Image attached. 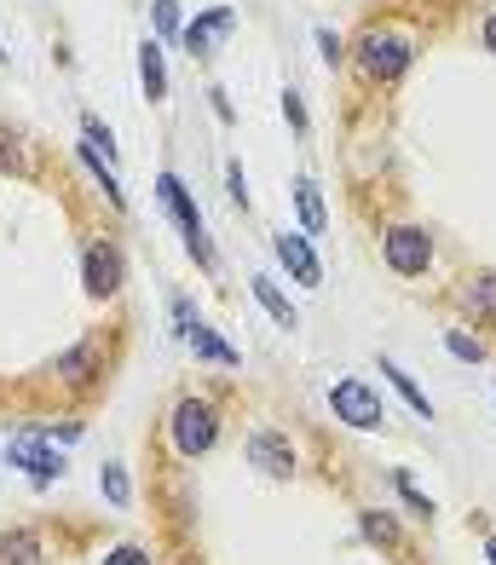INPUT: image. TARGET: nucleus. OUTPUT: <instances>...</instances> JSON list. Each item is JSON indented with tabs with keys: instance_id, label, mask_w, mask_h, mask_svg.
Segmentation results:
<instances>
[{
	"instance_id": "f257e3e1",
	"label": "nucleus",
	"mask_w": 496,
	"mask_h": 565,
	"mask_svg": "<svg viewBox=\"0 0 496 565\" xmlns=\"http://www.w3.org/2000/svg\"><path fill=\"white\" fill-rule=\"evenodd\" d=\"M347 58H352V70H358L370 87H387V82H399V75L415 64V41L399 35V30H381V23H376V30H363V35L352 41Z\"/></svg>"
},
{
	"instance_id": "f03ea898",
	"label": "nucleus",
	"mask_w": 496,
	"mask_h": 565,
	"mask_svg": "<svg viewBox=\"0 0 496 565\" xmlns=\"http://www.w3.org/2000/svg\"><path fill=\"white\" fill-rule=\"evenodd\" d=\"M168 439H173V450L186 461L208 456L220 445V404L214 398H179L173 416H168Z\"/></svg>"
},
{
	"instance_id": "7ed1b4c3",
	"label": "nucleus",
	"mask_w": 496,
	"mask_h": 565,
	"mask_svg": "<svg viewBox=\"0 0 496 565\" xmlns=\"http://www.w3.org/2000/svg\"><path fill=\"white\" fill-rule=\"evenodd\" d=\"M156 196H162L168 220L179 225V237H186L191 260H197V266H214V243H208V231H202V214H197V202H191V191H186V179L162 173V179H156Z\"/></svg>"
},
{
	"instance_id": "20e7f679",
	"label": "nucleus",
	"mask_w": 496,
	"mask_h": 565,
	"mask_svg": "<svg viewBox=\"0 0 496 565\" xmlns=\"http://www.w3.org/2000/svg\"><path fill=\"white\" fill-rule=\"evenodd\" d=\"M173 323H179V341H186V347L202 358V364H220V370H238V364H243L238 347L220 341V335H214V323H208L186 295H173Z\"/></svg>"
},
{
	"instance_id": "39448f33",
	"label": "nucleus",
	"mask_w": 496,
	"mask_h": 565,
	"mask_svg": "<svg viewBox=\"0 0 496 565\" xmlns=\"http://www.w3.org/2000/svg\"><path fill=\"white\" fill-rule=\"evenodd\" d=\"M381 260L399 277H428L433 271V237L422 225H387L381 231Z\"/></svg>"
},
{
	"instance_id": "423d86ee",
	"label": "nucleus",
	"mask_w": 496,
	"mask_h": 565,
	"mask_svg": "<svg viewBox=\"0 0 496 565\" xmlns=\"http://www.w3.org/2000/svg\"><path fill=\"white\" fill-rule=\"evenodd\" d=\"M329 409H335L347 427H358V433H376V427L387 422L370 381H335V387H329Z\"/></svg>"
},
{
	"instance_id": "0eeeda50",
	"label": "nucleus",
	"mask_w": 496,
	"mask_h": 565,
	"mask_svg": "<svg viewBox=\"0 0 496 565\" xmlns=\"http://www.w3.org/2000/svg\"><path fill=\"white\" fill-rule=\"evenodd\" d=\"M243 461H249V468H260L266 479H295V473H300V456H295V445L283 439V433H272V427L249 433Z\"/></svg>"
},
{
	"instance_id": "6e6552de",
	"label": "nucleus",
	"mask_w": 496,
	"mask_h": 565,
	"mask_svg": "<svg viewBox=\"0 0 496 565\" xmlns=\"http://www.w3.org/2000/svg\"><path fill=\"white\" fill-rule=\"evenodd\" d=\"M7 461L12 468H23L35 484H52V479H64V456L52 450V439H41V433H12V445H7Z\"/></svg>"
},
{
	"instance_id": "1a4fd4ad",
	"label": "nucleus",
	"mask_w": 496,
	"mask_h": 565,
	"mask_svg": "<svg viewBox=\"0 0 496 565\" xmlns=\"http://www.w3.org/2000/svg\"><path fill=\"white\" fill-rule=\"evenodd\" d=\"M238 30V12L231 7H208L197 23H186V35H179V46H186L191 58H214V46Z\"/></svg>"
},
{
	"instance_id": "9d476101",
	"label": "nucleus",
	"mask_w": 496,
	"mask_h": 565,
	"mask_svg": "<svg viewBox=\"0 0 496 565\" xmlns=\"http://www.w3.org/2000/svg\"><path fill=\"white\" fill-rule=\"evenodd\" d=\"M82 282H87V295L93 300H110L122 289V254L110 243H87L82 254Z\"/></svg>"
},
{
	"instance_id": "9b49d317",
	"label": "nucleus",
	"mask_w": 496,
	"mask_h": 565,
	"mask_svg": "<svg viewBox=\"0 0 496 565\" xmlns=\"http://www.w3.org/2000/svg\"><path fill=\"white\" fill-rule=\"evenodd\" d=\"M456 306H462V318H467V323L496 329V271L462 277V282H456Z\"/></svg>"
},
{
	"instance_id": "f8f14e48",
	"label": "nucleus",
	"mask_w": 496,
	"mask_h": 565,
	"mask_svg": "<svg viewBox=\"0 0 496 565\" xmlns=\"http://www.w3.org/2000/svg\"><path fill=\"white\" fill-rule=\"evenodd\" d=\"M272 248H277L283 271H295L300 289H318V282H324V266H318V254H312V237H295V231H283V237H272Z\"/></svg>"
},
{
	"instance_id": "ddd939ff",
	"label": "nucleus",
	"mask_w": 496,
	"mask_h": 565,
	"mask_svg": "<svg viewBox=\"0 0 496 565\" xmlns=\"http://www.w3.org/2000/svg\"><path fill=\"white\" fill-rule=\"evenodd\" d=\"M139 87H145V98L150 105H162L168 98V64H162V41H139Z\"/></svg>"
},
{
	"instance_id": "4468645a",
	"label": "nucleus",
	"mask_w": 496,
	"mask_h": 565,
	"mask_svg": "<svg viewBox=\"0 0 496 565\" xmlns=\"http://www.w3.org/2000/svg\"><path fill=\"white\" fill-rule=\"evenodd\" d=\"M358 531H363V543L381 548V554H399V548H404L399 520H393V513H381V508H363V513H358Z\"/></svg>"
},
{
	"instance_id": "2eb2a0df",
	"label": "nucleus",
	"mask_w": 496,
	"mask_h": 565,
	"mask_svg": "<svg viewBox=\"0 0 496 565\" xmlns=\"http://www.w3.org/2000/svg\"><path fill=\"white\" fill-rule=\"evenodd\" d=\"M249 289H254V300H260V306H266V312H272V323H277V329H300V312H295V300L283 295L272 277H249Z\"/></svg>"
},
{
	"instance_id": "dca6fc26",
	"label": "nucleus",
	"mask_w": 496,
	"mask_h": 565,
	"mask_svg": "<svg viewBox=\"0 0 496 565\" xmlns=\"http://www.w3.org/2000/svg\"><path fill=\"white\" fill-rule=\"evenodd\" d=\"M289 191H295V214H300V231H306V237H318V231L329 225V220H324V196H318V185H312V179L300 173Z\"/></svg>"
},
{
	"instance_id": "f3484780",
	"label": "nucleus",
	"mask_w": 496,
	"mask_h": 565,
	"mask_svg": "<svg viewBox=\"0 0 496 565\" xmlns=\"http://www.w3.org/2000/svg\"><path fill=\"white\" fill-rule=\"evenodd\" d=\"M59 375L70 381V387H93V375H98V347H93V341L70 347V352L59 358Z\"/></svg>"
},
{
	"instance_id": "a211bd4d",
	"label": "nucleus",
	"mask_w": 496,
	"mask_h": 565,
	"mask_svg": "<svg viewBox=\"0 0 496 565\" xmlns=\"http://www.w3.org/2000/svg\"><path fill=\"white\" fill-rule=\"evenodd\" d=\"M0 565H41V531H7L0 536Z\"/></svg>"
},
{
	"instance_id": "6ab92c4d",
	"label": "nucleus",
	"mask_w": 496,
	"mask_h": 565,
	"mask_svg": "<svg viewBox=\"0 0 496 565\" xmlns=\"http://www.w3.org/2000/svg\"><path fill=\"white\" fill-rule=\"evenodd\" d=\"M381 375L393 381V393H399V398H404V404L415 409V416H422V422H433V398H428L422 387H415V381H410V375H404V370L393 364V358H381Z\"/></svg>"
},
{
	"instance_id": "aec40b11",
	"label": "nucleus",
	"mask_w": 496,
	"mask_h": 565,
	"mask_svg": "<svg viewBox=\"0 0 496 565\" xmlns=\"http://www.w3.org/2000/svg\"><path fill=\"white\" fill-rule=\"evenodd\" d=\"M75 157H82V162H87V173H93V179H98V185H104V196H110V202H116V209H127V196H122V179H116V168H110V162H104V157H98V150H93L87 139H82V145H75Z\"/></svg>"
},
{
	"instance_id": "412c9836",
	"label": "nucleus",
	"mask_w": 496,
	"mask_h": 565,
	"mask_svg": "<svg viewBox=\"0 0 496 565\" xmlns=\"http://www.w3.org/2000/svg\"><path fill=\"white\" fill-rule=\"evenodd\" d=\"M150 30H156V41H179V35H186V23H179V0H150Z\"/></svg>"
},
{
	"instance_id": "4be33fe9",
	"label": "nucleus",
	"mask_w": 496,
	"mask_h": 565,
	"mask_svg": "<svg viewBox=\"0 0 496 565\" xmlns=\"http://www.w3.org/2000/svg\"><path fill=\"white\" fill-rule=\"evenodd\" d=\"M445 352L462 358V364H485V341L467 335V329H451V335H445Z\"/></svg>"
},
{
	"instance_id": "5701e85b",
	"label": "nucleus",
	"mask_w": 496,
	"mask_h": 565,
	"mask_svg": "<svg viewBox=\"0 0 496 565\" xmlns=\"http://www.w3.org/2000/svg\"><path fill=\"white\" fill-rule=\"evenodd\" d=\"M393 491L404 497V508H410V513H422V520H433V513H439V508H433V497H422V491H415V479H410L404 468L393 473Z\"/></svg>"
},
{
	"instance_id": "b1692460",
	"label": "nucleus",
	"mask_w": 496,
	"mask_h": 565,
	"mask_svg": "<svg viewBox=\"0 0 496 565\" xmlns=\"http://www.w3.org/2000/svg\"><path fill=\"white\" fill-rule=\"evenodd\" d=\"M0 173H30V150L18 134H0Z\"/></svg>"
},
{
	"instance_id": "393cba45",
	"label": "nucleus",
	"mask_w": 496,
	"mask_h": 565,
	"mask_svg": "<svg viewBox=\"0 0 496 565\" xmlns=\"http://www.w3.org/2000/svg\"><path fill=\"white\" fill-rule=\"evenodd\" d=\"M98 491L110 497L116 508H127V497H134V491H127V473H122V461H104V473H98Z\"/></svg>"
},
{
	"instance_id": "a878e982",
	"label": "nucleus",
	"mask_w": 496,
	"mask_h": 565,
	"mask_svg": "<svg viewBox=\"0 0 496 565\" xmlns=\"http://www.w3.org/2000/svg\"><path fill=\"white\" fill-rule=\"evenodd\" d=\"M82 139L98 150V157H110V162H116V134H110V127H104L98 116H82Z\"/></svg>"
},
{
	"instance_id": "bb28decb",
	"label": "nucleus",
	"mask_w": 496,
	"mask_h": 565,
	"mask_svg": "<svg viewBox=\"0 0 496 565\" xmlns=\"http://www.w3.org/2000/svg\"><path fill=\"white\" fill-rule=\"evenodd\" d=\"M283 121H289L295 134H306V105H300V93H295V87H283Z\"/></svg>"
},
{
	"instance_id": "cd10ccee",
	"label": "nucleus",
	"mask_w": 496,
	"mask_h": 565,
	"mask_svg": "<svg viewBox=\"0 0 496 565\" xmlns=\"http://www.w3.org/2000/svg\"><path fill=\"white\" fill-rule=\"evenodd\" d=\"M104 565H150V554H145V548H134V543H122V548L104 554Z\"/></svg>"
},
{
	"instance_id": "c85d7f7f",
	"label": "nucleus",
	"mask_w": 496,
	"mask_h": 565,
	"mask_svg": "<svg viewBox=\"0 0 496 565\" xmlns=\"http://www.w3.org/2000/svg\"><path fill=\"white\" fill-rule=\"evenodd\" d=\"M225 185H231V202H238V209H249V191H243V168H238V162H225Z\"/></svg>"
},
{
	"instance_id": "c756f323",
	"label": "nucleus",
	"mask_w": 496,
	"mask_h": 565,
	"mask_svg": "<svg viewBox=\"0 0 496 565\" xmlns=\"http://www.w3.org/2000/svg\"><path fill=\"white\" fill-rule=\"evenodd\" d=\"M318 46H324V64H341L347 58V46L335 41V30H318Z\"/></svg>"
},
{
	"instance_id": "7c9ffc66",
	"label": "nucleus",
	"mask_w": 496,
	"mask_h": 565,
	"mask_svg": "<svg viewBox=\"0 0 496 565\" xmlns=\"http://www.w3.org/2000/svg\"><path fill=\"white\" fill-rule=\"evenodd\" d=\"M46 439H52V445H75V439H82V422H59Z\"/></svg>"
},
{
	"instance_id": "2f4dec72",
	"label": "nucleus",
	"mask_w": 496,
	"mask_h": 565,
	"mask_svg": "<svg viewBox=\"0 0 496 565\" xmlns=\"http://www.w3.org/2000/svg\"><path fill=\"white\" fill-rule=\"evenodd\" d=\"M479 41H485V53H496V12H485V23H479Z\"/></svg>"
},
{
	"instance_id": "473e14b6",
	"label": "nucleus",
	"mask_w": 496,
	"mask_h": 565,
	"mask_svg": "<svg viewBox=\"0 0 496 565\" xmlns=\"http://www.w3.org/2000/svg\"><path fill=\"white\" fill-rule=\"evenodd\" d=\"M485 559L496 565V531H485Z\"/></svg>"
}]
</instances>
